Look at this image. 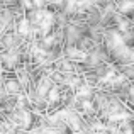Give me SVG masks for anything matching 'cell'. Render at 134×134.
I'll return each mask as SVG.
<instances>
[{"label": "cell", "mask_w": 134, "mask_h": 134, "mask_svg": "<svg viewBox=\"0 0 134 134\" xmlns=\"http://www.w3.org/2000/svg\"><path fill=\"white\" fill-rule=\"evenodd\" d=\"M17 29H19L20 34H27V32H29V20H27V19H22L19 22V27H17Z\"/></svg>", "instance_id": "cell-1"}, {"label": "cell", "mask_w": 134, "mask_h": 134, "mask_svg": "<svg viewBox=\"0 0 134 134\" xmlns=\"http://www.w3.org/2000/svg\"><path fill=\"white\" fill-rule=\"evenodd\" d=\"M132 7H134V2H131V0H126V2H122L121 10H122V12H127V10H131Z\"/></svg>", "instance_id": "cell-2"}, {"label": "cell", "mask_w": 134, "mask_h": 134, "mask_svg": "<svg viewBox=\"0 0 134 134\" xmlns=\"http://www.w3.org/2000/svg\"><path fill=\"white\" fill-rule=\"evenodd\" d=\"M22 3L26 7H31V5H32V2H31V0H22Z\"/></svg>", "instance_id": "cell-3"}, {"label": "cell", "mask_w": 134, "mask_h": 134, "mask_svg": "<svg viewBox=\"0 0 134 134\" xmlns=\"http://www.w3.org/2000/svg\"><path fill=\"white\" fill-rule=\"evenodd\" d=\"M32 2H34V3H36V5H37V7H41V5H43V0H32Z\"/></svg>", "instance_id": "cell-4"}]
</instances>
